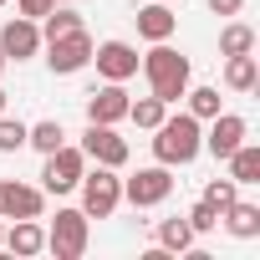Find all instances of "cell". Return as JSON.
I'll use <instances>...</instances> for the list:
<instances>
[{
  "label": "cell",
  "instance_id": "1",
  "mask_svg": "<svg viewBox=\"0 0 260 260\" xmlns=\"http://www.w3.org/2000/svg\"><path fill=\"white\" fill-rule=\"evenodd\" d=\"M204 153V122L194 112H179V117H164L153 127V158L179 169V164H194Z\"/></svg>",
  "mask_w": 260,
  "mask_h": 260
},
{
  "label": "cell",
  "instance_id": "2",
  "mask_svg": "<svg viewBox=\"0 0 260 260\" xmlns=\"http://www.w3.org/2000/svg\"><path fill=\"white\" fill-rule=\"evenodd\" d=\"M143 72H148V87H153V97L158 102H184V92H189V56L184 51H174L169 41H153V51L143 56Z\"/></svg>",
  "mask_w": 260,
  "mask_h": 260
},
{
  "label": "cell",
  "instance_id": "3",
  "mask_svg": "<svg viewBox=\"0 0 260 260\" xmlns=\"http://www.w3.org/2000/svg\"><path fill=\"white\" fill-rule=\"evenodd\" d=\"M82 214L87 219H107V214H117V204H122V179H117V169H107V164H97L92 174H82Z\"/></svg>",
  "mask_w": 260,
  "mask_h": 260
},
{
  "label": "cell",
  "instance_id": "4",
  "mask_svg": "<svg viewBox=\"0 0 260 260\" xmlns=\"http://www.w3.org/2000/svg\"><path fill=\"white\" fill-rule=\"evenodd\" d=\"M82 174H87V153H82V148H72V143H61V148H51V153H46L41 189H46V194H72V189L82 184Z\"/></svg>",
  "mask_w": 260,
  "mask_h": 260
},
{
  "label": "cell",
  "instance_id": "5",
  "mask_svg": "<svg viewBox=\"0 0 260 260\" xmlns=\"http://www.w3.org/2000/svg\"><path fill=\"white\" fill-rule=\"evenodd\" d=\"M46 250L56 260H82V250H87V214L82 209H56V219L46 230Z\"/></svg>",
  "mask_w": 260,
  "mask_h": 260
},
{
  "label": "cell",
  "instance_id": "6",
  "mask_svg": "<svg viewBox=\"0 0 260 260\" xmlns=\"http://www.w3.org/2000/svg\"><path fill=\"white\" fill-rule=\"evenodd\" d=\"M174 194V174L169 164H153V169H138L133 179H122V199L133 204V209H153Z\"/></svg>",
  "mask_w": 260,
  "mask_h": 260
},
{
  "label": "cell",
  "instance_id": "7",
  "mask_svg": "<svg viewBox=\"0 0 260 260\" xmlns=\"http://www.w3.org/2000/svg\"><path fill=\"white\" fill-rule=\"evenodd\" d=\"M82 153H87L92 164L122 169V164H127V138H117V127H112V122H87V133H82Z\"/></svg>",
  "mask_w": 260,
  "mask_h": 260
},
{
  "label": "cell",
  "instance_id": "8",
  "mask_svg": "<svg viewBox=\"0 0 260 260\" xmlns=\"http://www.w3.org/2000/svg\"><path fill=\"white\" fill-rule=\"evenodd\" d=\"M46 67H51L56 77H72V72L92 67V36H87V31H72V36H61V41H46Z\"/></svg>",
  "mask_w": 260,
  "mask_h": 260
},
{
  "label": "cell",
  "instance_id": "9",
  "mask_svg": "<svg viewBox=\"0 0 260 260\" xmlns=\"http://www.w3.org/2000/svg\"><path fill=\"white\" fill-rule=\"evenodd\" d=\"M41 209H46V189L0 179V219H41Z\"/></svg>",
  "mask_w": 260,
  "mask_h": 260
},
{
  "label": "cell",
  "instance_id": "10",
  "mask_svg": "<svg viewBox=\"0 0 260 260\" xmlns=\"http://www.w3.org/2000/svg\"><path fill=\"white\" fill-rule=\"evenodd\" d=\"M245 138H250V122H245L240 112H214V117H209V133H204V148H209L214 158H230Z\"/></svg>",
  "mask_w": 260,
  "mask_h": 260
},
{
  "label": "cell",
  "instance_id": "11",
  "mask_svg": "<svg viewBox=\"0 0 260 260\" xmlns=\"http://www.w3.org/2000/svg\"><path fill=\"white\" fill-rule=\"evenodd\" d=\"M0 51H6V61L36 56V51H41V21H31V16L6 21V26H0Z\"/></svg>",
  "mask_w": 260,
  "mask_h": 260
},
{
  "label": "cell",
  "instance_id": "12",
  "mask_svg": "<svg viewBox=\"0 0 260 260\" xmlns=\"http://www.w3.org/2000/svg\"><path fill=\"white\" fill-rule=\"evenodd\" d=\"M92 61L107 82H127V77H138V46H127V41H102L92 46Z\"/></svg>",
  "mask_w": 260,
  "mask_h": 260
},
{
  "label": "cell",
  "instance_id": "13",
  "mask_svg": "<svg viewBox=\"0 0 260 260\" xmlns=\"http://www.w3.org/2000/svg\"><path fill=\"white\" fill-rule=\"evenodd\" d=\"M127 97L122 92V82H107V87H97L92 97H87V122H122L127 117Z\"/></svg>",
  "mask_w": 260,
  "mask_h": 260
},
{
  "label": "cell",
  "instance_id": "14",
  "mask_svg": "<svg viewBox=\"0 0 260 260\" xmlns=\"http://www.w3.org/2000/svg\"><path fill=\"white\" fill-rule=\"evenodd\" d=\"M133 21H138V36H143V41H169L174 26H179V16L169 11V0H148Z\"/></svg>",
  "mask_w": 260,
  "mask_h": 260
},
{
  "label": "cell",
  "instance_id": "15",
  "mask_svg": "<svg viewBox=\"0 0 260 260\" xmlns=\"http://www.w3.org/2000/svg\"><path fill=\"white\" fill-rule=\"evenodd\" d=\"M219 224H224L235 240H255V235H260V204H245V199H235L230 209H219Z\"/></svg>",
  "mask_w": 260,
  "mask_h": 260
},
{
  "label": "cell",
  "instance_id": "16",
  "mask_svg": "<svg viewBox=\"0 0 260 260\" xmlns=\"http://www.w3.org/2000/svg\"><path fill=\"white\" fill-rule=\"evenodd\" d=\"M6 250H16V255H41L46 250V230L36 224V219H16L11 230H6V240H0Z\"/></svg>",
  "mask_w": 260,
  "mask_h": 260
},
{
  "label": "cell",
  "instance_id": "17",
  "mask_svg": "<svg viewBox=\"0 0 260 260\" xmlns=\"http://www.w3.org/2000/svg\"><path fill=\"white\" fill-rule=\"evenodd\" d=\"M224 164H230V179H235V184H260V143L245 138Z\"/></svg>",
  "mask_w": 260,
  "mask_h": 260
},
{
  "label": "cell",
  "instance_id": "18",
  "mask_svg": "<svg viewBox=\"0 0 260 260\" xmlns=\"http://www.w3.org/2000/svg\"><path fill=\"white\" fill-rule=\"evenodd\" d=\"M255 82H260V67H255L250 51L245 56H224V87L230 92H255Z\"/></svg>",
  "mask_w": 260,
  "mask_h": 260
},
{
  "label": "cell",
  "instance_id": "19",
  "mask_svg": "<svg viewBox=\"0 0 260 260\" xmlns=\"http://www.w3.org/2000/svg\"><path fill=\"white\" fill-rule=\"evenodd\" d=\"M158 245H164L169 255H184V250H194V230H189V219H184V214H174V219H158Z\"/></svg>",
  "mask_w": 260,
  "mask_h": 260
},
{
  "label": "cell",
  "instance_id": "20",
  "mask_svg": "<svg viewBox=\"0 0 260 260\" xmlns=\"http://www.w3.org/2000/svg\"><path fill=\"white\" fill-rule=\"evenodd\" d=\"M61 143H67V127H61L56 117H46V122H31V127H26V148H36L41 158H46L51 148H61Z\"/></svg>",
  "mask_w": 260,
  "mask_h": 260
},
{
  "label": "cell",
  "instance_id": "21",
  "mask_svg": "<svg viewBox=\"0 0 260 260\" xmlns=\"http://www.w3.org/2000/svg\"><path fill=\"white\" fill-rule=\"evenodd\" d=\"M41 21H46V26H41V46H46V41H61V36H72V31H87L77 11H46Z\"/></svg>",
  "mask_w": 260,
  "mask_h": 260
},
{
  "label": "cell",
  "instance_id": "22",
  "mask_svg": "<svg viewBox=\"0 0 260 260\" xmlns=\"http://www.w3.org/2000/svg\"><path fill=\"white\" fill-rule=\"evenodd\" d=\"M245 51H255V31L245 21H230L219 31V56H245Z\"/></svg>",
  "mask_w": 260,
  "mask_h": 260
},
{
  "label": "cell",
  "instance_id": "23",
  "mask_svg": "<svg viewBox=\"0 0 260 260\" xmlns=\"http://www.w3.org/2000/svg\"><path fill=\"white\" fill-rule=\"evenodd\" d=\"M127 117H133L138 127H148V133H153V127L169 117V102H158V97H138V102H127Z\"/></svg>",
  "mask_w": 260,
  "mask_h": 260
},
{
  "label": "cell",
  "instance_id": "24",
  "mask_svg": "<svg viewBox=\"0 0 260 260\" xmlns=\"http://www.w3.org/2000/svg\"><path fill=\"white\" fill-rule=\"evenodd\" d=\"M184 102H189V112H194L199 122H209L214 112H224V107H219V87H189Z\"/></svg>",
  "mask_w": 260,
  "mask_h": 260
},
{
  "label": "cell",
  "instance_id": "25",
  "mask_svg": "<svg viewBox=\"0 0 260 260\" xmlns=\"http://www.w3.org/2000/svg\"><path fill=\"white\" fill-rule=\"evenodd\" d=\"M26 148V122L0 112V153H21Z\"/></svg>",
  "mask_w": 260,
  "mask_h": 260
},
{
  "label": "cell",
  "instance_id": "26",
  "mask_svg": "<svg viewBox=\"0 0 260 260\" xmlns=\"http://www.w3.org/2000/svg\"><path fill=\"white\" fill-rule=\"evenodd\" d=\"M235 199H240V184H235V179H209V184H204V204H214V209H230Z\"/></svg>",
  "mask_w": 260,
  "mask_h": 260
},
{
  "label": "cell",
  "instance_id": "27",
  "mask_svg": "<svg viewBox=\"0 0 260 260\" xmlns=\"http://www.w3.org/2000/svg\"><path fill=\"white\" fill-rule=\"evenodd\" d=\"M184 219H189V230H194V235H209V230H219V209H214V204H204V199H199V204H194Z\"/></svg>",
  "mask_w": 260,
  "mask_h": 260
},
{
  "label": "cell",
  "instance_id": "28",
  "mask_svg": "<svg viewBox=\"0 0 260 260\" xmlns=\"http://www.w3.org/2000/svg\"><path fill=\"white\" fill-rule=\"evenodd\" d=\"M16 11H21V16H31V21H41L46 11H56V0H16Z\"/></svg>",
  "mask_w": 260,
  "mask_h": 260
},
{
  "label": "cell",
  "instance_id": "29",
  "mask_svg": "<svg viewBox=\"0 0 260 260\" xmlns=\"http://www.w3.org/2000/svg\"><path fill=\"white\" fill-rule=\"evenodd\" d=\"M240 6H245V0H209L214 16H240Z\"/></svg>",
  "mask_w": 260,
  "mask_h": 260
},
{
  "label": "cell",
  "instance_id": "30",
  "mask_svg": "<svg viewBox=\"0 0 260 260\" xmlns=\"http://www.w3.org/2000/svg\"><path fill=\"white\" fill-rule=\"evenodd\" d=\"M6 102H11V97H6V87H0V112H6Z\"/></svg>",
  "mask_w": 260,
  "mask_h": 260
},
{
  "label": "cell",
  "instance_id": "31",
  "mask_svg": "<svg viewBox=\"0 0 260 260\" xmlns=\"http://www.w3.org/2000/svg\"><path fill=\"white\" fill-rule=\"evenodd\" d=\"M6 67H11V61H6V51H0V72H6Z\"/></svg>",
  "mask_w": 260,
  "mask_h": 260
},
{
  "label": "cell",
  "instance_id": "32",
  "mask_svg": "<svg viewBox=\"0 0 260 260\" xmlns=\"http://www.w3.org/2000/svg\"><path fill=\"white\" fill-rule=\"evenodd\" d=\"M0 240H6V224H0Z\"/></svg>",
  "mask_w": 260,
  "mask_h": 260
},
{
  "label": "cell",
  "instance_id": "33",
  "mask_svg": "<svg viewBox=\"0 0 260 260\" xmlns=\"http://www.w3.org/2000/svg\"><path fill=\"white\" fill-rule=\"evenodd\" d=\"M0 6H6V0H0Z\"/></svg>",
  "mask_w": 260,
  "mask_h": 260
}]
</instances>
